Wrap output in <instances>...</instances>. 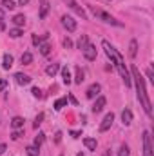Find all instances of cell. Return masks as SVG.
<instances>
[{"label":"cell","instance_id":"6da1fadb","mask_svg":"<svg viewBox=\"0 0 154 156\" xmlns=\"http://www.w3.org/2000/svg\"><path fill=\"white\" fill-rule=\"evenodd\" d=\"M131 78H134V83H136V94H138V100L142 104V107L145 109L147 116H152V104L149 100V94H147V89H145V80L140 75L138 67L132 64L131 66Z\"/></svg>","mask_w":154,"mask_h":156},{"label":"cell","instance_id":"7a4b0ae2","mask_svg":"<svg viewBox=\"0 0 154 156\" xmlns=\"http://www.w3.org/2000/svg\"><path fill=\"white\" fill-rule=\"evenodd\" d=\"M102 47L105 49V55H107V56L111 58V62L114 64V67L118 69V73H120V76L123 78V82H125V85L129 87V85H131L132 82H131V73H129V69L125 67V62H123V56H121V55H120V53L116 51V49L113 47V45H111V44H109V42H107V40H103V42H102Z\"/></svg>","mask_w":154,"mask_h":156},{"label":"cell","instance_id":"3957f363","mask_svg":"<svg viewBox=\"0 0 154 156\" xmlns=\"http://www.w3.org/2000/svg\"><path fill=\"white\" fill-rule=\"evenodd\" d=\"M89 9H91V13H93L94 16H98V18H100V20H103L105 24H111V26H118V27L121 26V22H118L114 16H111V15H109V13H105L103 9H98L96 5H89Z\"/></svg>","mask_w":154,"mask_h":156},{"label":"cell","instance_id":"277c9868","mask_svg":"<svg viewBox=\"0 0 154 156\" xmlns=\"http://www.w3.org/2000/svg\"><path fill=\"white\" fill-rule=\"evenodd\" d=\"M143 156H152V142H151V133H143Z\"/></svg>","mask_w":154,"mask_h":156},{"label":"cell","instance_id":"5b68a950","mask_svg":"<svg viewBox=\"0 0 154 156\" xmlns=\"http://www.w3.org/2000/svg\"><path fill=\"white\" fill-rule=\"evenodd\" d=\"M62 26H64L69 33L76 31V20H75L73 16H69V15H64V16H62Z\"/></svg>","mask_w":154,"mask_h":156},{"label":"cell","instance_id":"8992f818","mask_svg":"<svg viewBox=\"0 0 154 156\" xmlns=\"http://www.w3.org/2000/svg\"><path fill=\"white\" fill-rule=\"evenodd\" d=\"M64 2H65V4L69 5V9H73V11L76 13L78 16H82L83 20L87 18V13H85V11H83V9H82V7L78 5V2H76V0H64Z\"/></svg>","mask_w":154,"mask_h":156},{"label":"cell","instance_id":"52a82bcc","mask_svg":"<svg viewBox=\"0 0 154 156\" xmlns=\"http://www.w3.org/2000/svg\"><path fill=\"white\" fill-rule=\"evenodd\" d=\"M113 122H114V115H113V113H107L105 118L102 120V123H100V131H102V133L109 131V129H111V125H113Z\"/></svg>","mask_w":154,"mask_h":156},{"label":"cell","instance_id":"ba28073f","mask_svg":"<svg viewBox=\"0 0 154 156\" xmlns=\"http://www.w3.org/2000/svg\"><path fill=\"white\" fill-rule=\"evenodd\" d=\"M82 51H83V56H85L87 60H96V47H94L93 44H87Z\"/></svg>","mask_w":154,"mask_h":156},{"label":"cell","instance_id":"9c48e42d","mask_svg":"<svg viewBox=\"0 0 154 156\" xmlns=\"http://www.w3.org/2000/svg\"><path fill=\"white\" fill-rule=\"evenodd\" d=\"M102 91V87H100V83H93L89 89H87V93H85V96L89 98V100H93V98H96L98 96V93Z\"/></svg>","mask_w":154,"mask_h":156},{"label":"cell","instance_id":"30bf717a","mask_svg":"<svg viewBox=\"0 0 154 156\" xmlns=\"http://www.w3.org/2000/svg\"><path fill=\"white\" fill-rule=\"evenodd\" d=\"M105 104H107L105 96H98V98H96V102H94V105L91 107V111H93V113H100V111L105 107Z\"/></svg>","mask_w":154,"mask_h":156},{"label":"cell","instance_id":"8fae6325","mask_svg":"<svg viewBox=\"0 0 154 156\" xmlns=\"http://www.w3.org/2000/svg\"><path fill=\"white\" fill-rule=\"evenodd\" d=\"M121 122H123L125 127L132 123V113H131V109H123L121 111Z\"/></svg>","mask_w":154,"mask_h":156},{"label":"cell","instance_id":"7c38bea8","mask_svg":"<svg viewBox=\"0 0 154 156\" xmlns=\"http://www.w3.org/2000/svg\"><path fill=\"white\" fill-rule=\"evenodd\" d=\"M15 80H16L18 85H27V83L31 82V78L27 76V75H24V73H16V75H15Z\"/></svg>","mask_w":154,"mask_h":156},{"label":"cell","instance_id":"4fadbf2b","mask_svg":"<svg viewBox=\"0 0 154 156\" xmlns=\"http://www.w3.org/2000/svg\"><path fill=\"white\" fill-rule=\"evenodd\" d=\"M136 55H138V42L132 38L129 42V56L131 58H136Z\"/></svg>","mask_w":154,"mask_h":156},{"label":"cell","instance_id":"5bb4252c","mask_svg":"<svg viewBox=\"0 0 154 156\" xmlns=\"http://www.w3.org/2000/svg\"><path fill=\"white\" fill-rule=\"evenodd\" d=\"M11 127H13V129H24V118L15 116L13 120H11Z\"/></svg>","mask_w":154,"mask_h":156},{"label":"cell","instance_id":"9a60e30c","mask_svg":"<svg viewBox=\"0 0 154 156\" xmlns=\"http://www.w3.org/2000/svg\"><path fill=\"white\" fill-rule=\"evenodd\" d=\"M58 71H60V64H51V66L45 67V73H47L49 76H54Z\"/></svg>","mask_w":154,"mask_h":156},{"label":"cell","instance_id":"2e32d148","mask_svg":"<svg viewBox=\"0 0 154 156\" xmlns=\"http://www.w3.org/2000/svg\"><path fill=\"white\" fill-rule=\"evenodd\" d=\"M83 145L89 151H96V140L94 138H83Z\"/></svg>","mask_w":154,"mask_h":156},{"label":"cell","instance_id":"e0dca14e","mask_svg":"<svg viewBox=\"0 0 154 156\" xmlns=\"http://www.w3.org/2000/svg\"><path fill=\"white\" fill-rule=\"evenodd\" d=\"M13 24H15L16 27H22V26L26 24V16H24V15H15V16H13Z\"/></svg>","mask_w":154,"mask_h":156},{"label":"cell","instance_id":"ac0fdd59","mask_svg":"<svg viewBox=\"0 0 154 156\" xmlns=\"http://www.w3.org/2000/svg\"><path fill=\"white\" fill-rule=\"evenodd\" d=\"M47 13H49V4L45 2V0H42V5H40V18H45L47 16Z\"/></svg>","mask_w":154,"mask_h":156},{"label":"cell","instance_id":"d6986e66","mask_svg":"<svg viewBox=\"0 0 154 156\" xmlns=\"http://www.w3.org/2000/svg\"><path fill=\"white\" fill-rule=\"evenodd\" d=\"M24 35V31L20 29V27H13V29H9V37L11 38H20Z\"/></svg>","mask_w":154,"mask_h":156},{"label":"cell","instance_id":"ffe728a7","mask_svg":"<svg viewBox=\"0 0 154 156\" xmlns=\"http://www.w3.org/2000/svg\"><path fill=\"white\" fill-rule=\"evenodd\" d=\"M38 49H40V53H42L44 56H47V55L51 53V45H49V44H45V42H42V44H40Z\"/></svg>","mask_w":154,"mask_h":156},{"label":"cell","instance_id":"44dd1931","mask_svg":"<svg viewBox=\"0 0 154 156\" xmlns=\"http://www.w3.org/2000/svg\"><path fill=\"white\" fill-rule=\"evenodd\" d=\"M26 153H27V156H38L40 154V147H37V145H29V147L26 149Z\"/></svg>","mask_w":154,"mask_h":156},{"label":"cell","instance_id":"7402d4cb","mask_svg":"<svg viewBox=\"0 0 154 156\" xmlns=\"http://www.w3.org/2000/svg\"><path fill=\"white\" fill-rule=\"evenodd\" d=\"M13 66V56L11 55H4V64H2V67L4 69H9Z\"/></svg>","mask_w":154,"mask_h":156},{"label":"cell","instance_id":"603a6c76","mask_svg":"<svg viewBox=\"0 0 154 156\" xmlns=\"http://www.w3.org/2000/svg\"><path fill=\"white\" fill-rule=\"evenodd\" d=\"M67 105V98H58L56 102H54V109L56 111H60V109H64Z\"/></svg>","mask_w":154,"mask_h":156},{"label":"cell","instance_id":"cb8c5ba5","mask_svg":"<svg viewBox=\"0 0 154 156\" xmlns=\"http://www.w3.org/2000/svg\"><path fill=\"white\" fill-rule=\"evenodd\" d=\"M62 78H64V83H71V73L67 67H62Z\"/></svg>","mask_w":154,"mask_h":156},{"label":"cell","instance_id":"d4e9b609","mask_svg":"<svg viewBox=\"0 0 154 156\" xmlns=\"http://www.w3.org/2000/svg\"><path fill=\"white\" fill-rule=\"evenodd\" d=\"M15 7H16V4H15L13 0H2V9H9V11H11V9H15Z\"/></svg>","mask_w":154,"mask_h":156},{"label":"cell","instance_id":"484cf974","mask_svg":"<svg viewBox=\"0 0 154 156\" xmlns=\"http://www.w3.org/2000/svg\"><path fill=\"white\" fill-rule=\"evenodd\" d=\"M87 44H89V37H87V35H82L80 40H78V49H83Z\"/></svg>","mask_w":154,"mask_h":156},{"label":"cell","instance_id":"4316f807","mask_svg":"<svg viewBox=\"0 0 154 156\" xmlns=\"http://www.w3.org/2000/svg\"><path fill=\"white\" fill-rule=\"evenodd\" d=\"M20 60H22V64H26V66H27V64H31V62H33V55L27 51V53H24V55H22V58H20Z\"/></svg>","mask_w":154,"mask_h":156},{"label":"cell","instance_id":"83f0119b","mask_svg":"<svg viewBox=\"0 0 154 156\" xmlns=\"http://www.w3.org/2000/svg\"><path fill=\"white\" fill-rule=\"evenodd\" d=\"M83 76H85V75H83V71H82L80 67H76V76H75V82H76V83H82V82L85 80Z\"/></svg>","mask_w":154,"mask_h":156},{"label":"cell","instance_id":"f1b7e54d","mask_svg":"<svg viewBox=\"0 0 154 156\" xmlns=\"http://www.w3.org/2000/svg\"><path fill=\"white\" fill-rule=\"evenodd\" d=\"M44 140H45V134H44V133H38V134L35 136V145H37V147H40V145L44 144Z\"/></svg>","mask_w":154,"mask_h":156},{"label":"cell","instance_id":"f546056e","mask_svg":"<svg viewBox=\"0 0 154 156\" xmlns=\"http://www.w3.org/2000/svg\"><path fill=\"white\" fill-rule=\"evenodd\" d=\"M129 154H131L129 145H125V144H123V145L120 147V151H118V156H129Z\"/></svg>","mask_w":154,"mask_h":156},{"label":"cell","instance_id":"4dcf8cb0","mask_svg":"<svg viewBox=\"0 0 154 156\" xmlns=\"http://www.w3.org/2000/svg\"><path fill=\"white\" fill-rule=\"evenodd\" d=\"M20 136H22V129H15V131H13V134H11V138H13V140H18Z\"/></svg>","mask_w":154,"mask_h":156},{"label":"cell","instance_id":"1f68e13d","mask_svg":"<svg viewBox=\"0 0 154 156\" xmlns=\"http://www.w3.org/2000/svg\"><path fill=\"white\" fill-rule=\"evenodd\" d=\"M31 93H33V96H35V98H42V91H40L38 87H33V89H31Z\"/></svg>","mask_w":154,"mask_h":156},{"label":"cell","instance_id":"d6a6232c","mask_svg":"<svg viewBox=\"0 0 154 156\" xmlns=\"http://www.w3.org/2000/svg\"><path fill=\"white\" fill-rule=\"evenodd\" d=\"M64 47H65V49H71V47H73V42H71V38H64Z\"/></svg>","mask_w":154,"mask_h":156},{"label":"cell","instance_id":"836d02e7","mask_svg":"<svg viewBox=\"0 0 154 156\" xmlns=\"http://www.w3.org/2000/svg\"><path fill=\"white\" fill-rule=\"evenodd\" d=\"M42 120H44V115H42V113H40L38 116L35 118V127H38L40 123H42Z\"/></svg>","mask_w":154,"mask_h":156},{"label":"cell","instance_id":"e575fe53","mask_svg":"<svg viewBox=\"0 0 154 156\" xmlns=\"http://www.w3.org/2000/svg\"><path fill=\"white\" fill-rule=\"evenodd\" d=\"M5 85H7V80L0 78V91H4V89H5Z\"/></svg>","mask_w":154,"mask_h":156},{"label":"cell","instance_id":"d590c367","mask_svg":"<svg viewBox=\"0 0 154 156\" xmlns=\"http://www.w3.org/2000/svg\"><path fill=\"white\" fill-rule=\"evenodd\" d=\"M0 27H4V9L0 7Z\"/></svg>","mask_w":154,"mask_h":156},{"label":"cell","instance_id":"8d00e7d4","mask_svg":"<svg viewBox=\"0 0 154 156\" xmlns=\"http://www.w3.org/2000/svg\"><path fill=\"white\" fill-rule=\"evenodd\" d=\"M147 76L151 78V82H154V75H152V67H149V69H147Z\"/></svg>","mask_w":154,"mask_h":156},{"label":"cell","instance_id":"74e56055","mask_svg":"<svg viewBox=\"0 0 154 156\" xmlns=\"http://www.w3.org/2000/svg\"><path fill=\"white\" fill-rule=\"evenodd\" d=\"M60 140H62V133L58 131V133H56V136H54V142H56V144H60Z\"/></svg>","mask_w":154,"mask_h":156},{"label":"cell","instance_id":"f35d334b","mask_svg":"<svg viewBox=\"0 0 154 156\" xmlns=\"http://www.w3.org/2000/svg\"><path fill=\"white\" fill-rule=\"evenodd\" d=\"M5 149H7V145H5V144H0V156L5 153Z\"/></svg>","mask_w":154,"mask_h":156},{"label":"cell","instance_id":"ab89813d","mask_svg":"<svg viewBox=\"0 0 154 156\" xmlns=\"http://www.w3.org/2000/svg\"><path fill=\"white\" fill-rule=\"evenodd\" d=\"M80 134H82L80 131H71V136H73V138H80Z\"/></svg>","mask_w":154,"mask_h":156},{"label":"cell","instance_id":"60d3db41","mask_svg":"<svg viewBox=\"0 0 154 156\" xmlns=\"http://www.w3.org/2000/svg\"><path fill=\"white\" fill-rule=\"evenodd\" d=\"M69 102H71V104H75V105H78L76 98H75V96H71V94H69Z\"/></svg>","mask_w":154,"mask_h":156},{"label":"cell","instance_id":"b9f144b4","mask_svg":"<svg viewBox=\"0 0 154 156\" xmlns=\"http://www.w3.org/2000/svg\"><path fill=\"white\" fill-rule=\"evenodd\" d=\"M18 4L20 5H26V4H29V0H18Z\"/></svg>","mask_w":154,"mask_h":156},{"label":"cell","instance_id":"7bdbcfd3","mask_svg":"<svg viewBox=\"0 0 154 156\" xmlns=\"http://www.w3.org/2000/svg\"><path fill=\"white\" fill-rule=\"evenodd\" d=\"M76 156H83V153H78V154Z\"/></svg>","mask_w":154,"mask_h":156}]
</instances>
